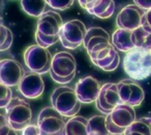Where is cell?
Listing matches in <instances>:
<instances>
[{
    "label": "cell",
    "instance_id": "obj_1",
    "mask_svg": "<svg viewBox=\"0 0 151 135\" xmlns=\"http://www.w3.org/2000/svg\"><path fill=\"white\" fill-rule=\"evenodd\" d=\"M63 21L58 13L53 11H45L37 20L35 40L44 48H50L59 40Z\"/></svg>",
    "mask_w": 151,
    "mask_h": 135
},
{
    "label": "cell",
    "instance_id": "obj_2",
    "mask_svg": "<svg viewBox=\"0 0 151 135\" xmlns=\"http://www.w3.org/2000/svg\"><path fill=\"white\" fill-rule=\"evenodd\" d=\"M123 69L134 81H143L149 77L151 75V52L143 48H134L126 52Z\"/></svg>",
    "mask_w": 151,
    "mask_h": 135
},
{
    "label": "cell",
    "instance_id": "obj_3",
    "mask_svg": "<svg viewBox=\"0 0 151 135\" xmlns=\"http://www.w3.org/2000/svg\"><path fill=\"white\" fill-rule=\"evenodd\" d=\"M76 59L70 53L59 52L53 56L50 67V75L57 84H68L76 76Z\"/></svg>",
    "mask_w": 151,
    "mask_h": 135
},
{
    "label": "cell",
    "instance_id": "obj_4",
    "mask_svg": "<svg viewBox=\"0 0 151 135\" xmlns=\"http://www.w3.org/2000/svg\"><path fill=\"white\" fill-rule=\"evenodd\" d=\"M80 99L75 89L66 86L58 87L53 91L51 95V104L62 116L70 118L78 114L81 108Z\"/></svg>",
    "mask_w": 151,
    "mask_h": 135
},
{
    "label": "cell",
    "instance_id": "obj_5",
    "mask_svg": "<svg viewBox=\"0 0 151 135\" xmlns=\"http://www.w3.org/2000/svg\"><path fill=\"white\" fill-rule=\"evenodd\" d=\"M5 116L14 130L23 131L32 122L31 106L23 98L13 97L5 107Z\"/></svg>",
    "mask_w": 151,
    "mask_h": 135
},
{
    "label": "cell",
    "instance_id": "obj_6",
    "mask_svg": "<svg viewBox=\"0 0 151 135\" xmlns=\"http://www.w3.org/2000/svg\"><path fill=\"white\" fill-rule=\"evenodd\" d=\"M136 120L134 106L121 103L116 106L106 116V124L109 134H124L127 127Z\"/></svg>",
    "mask_w": 151,
    "mask_h": 135
},
{
    "label": "cell",
    "instance_id": "obj_7",
    "mask_svg": "<svg viewBox=\"0 0 151 135\" xmlns=\"http://www.w3.org/2000/svg\"><path fill=\"white\" fill-rule=\"evenodd\" d=\"M53 56L48 48L33 44L28 46L24 52V62L30 71L44 74L49 72Z\"/></svg>",
    "mask_w": 151,
    "mask_h": 135
},
{
    "label": "cell",
    "instance_id": "obj_8",
    "mask_svg": "<svg viewBox=\"0 0 151 135\" xmlns=\"http://www.w3.org/2000/svg\"><path fill=\"white\" fill-rule=\"evenodd\" d=\"M36 124L42 135H60L63 134L66 122L64 121V116L58 110L53 106H47L38 114Z\"/></svg>",
    "mask_w": 151,
    "mask_h": 135
},
{
    "label": "cell",
    "instance_id": "obj_9",
    "mask_svg": "<svg viewBox=\"0 0 151 135\" xmlns=\"http://www.w3.org/2000/svg\"><path fill=\"white\" fill-rule=\"evenodd\" d=\"M87 29L80 20H71L63 23L59 34V40L64 48L75 50L84 42Z\"/></svg>",
    "mask_w": 151,
    "mask_h": 135
},
{
    "label": "cell",
    "instance_id": "obj_10",
    "mask_svg": "<svg viewBox=\"0 0 151 135\" xmlns=\"http://www.w3.org/2000/svg\"><path fill=\"white\" fill-rule=\"evenodd\" d=\"M83 44L88 53V56L91 58L113 44L109 33L105 29L101 27H91L87 30Z\"/></svg>",
    "mask_w": 151,
    "mask_h": 135
},
{
    "label": "cell",
    "instance_id": "obj_11",
    "mask_svg": "<svg viewBox=\"0 0 151 135\" xmlns=\"http://www.w3.org/2000/svg\"><path fill=\"white\" fill-rule=\"evenodd\" d=\"M123 103L120 98L117 84L107 83L101 86L99 97L95 101V105L99 111L108 114L119 104Z\"/></svg>",
    "mask_w": 151,
    "mask_h": 135
},
{
    "label": "cell",
    "instance_id": "obj_12",
    "mask_svg": "<svg viewBox=\"0 0 151 135\" xmlns=\"http://www.w3.org/2000/svg\"><path fill=\"white\" fill-rule=\"evenodd\" d=\"M20 93L27 99H36L44 93L45 83L40 73L29 71L25 72L18 85Z\"/></svg>",
    "mask_w": 151,
    "mask_h": 135
},
{
    "label": "cell",
    "instance_id": "obj_13",
    "mask_svg": "<svg viewBox=\"0 0 151 135\" xmlns=\"http://www.w3.org/2000/svg\"><path fill=\"white\" fill-rule=\"evenodd\" d=\"M122 102L132 106H139L145 98L144 90L134 79H123L117 84Z\"/></svg>",
    "mask_w": 151,
    "mask_h": 135
},
{
    "label": "cell",
    "instance_id": "obj_14",
    "mask_svg": "<svg viewBox=\"0 0 151 135\" xmlns=\"http://www.w3.org/2000/svg\"><path fill=\"white\" fill-rule=\"evenodd\" d=\"M24 68L18 61L13 59H3L0 61V84L9 87H16L19 85L23 77Z\"/></svg>",
    "mask_w": 151,
    "mask_h": 135
},
{
    "label": "cell",
    "instance_id": "obj_15",
    "mask_svg": "<svg viewBox=\"0 0 151 135\" xmlns=\"http://www.w3.org/2000/svg\"><path fill=\"white\" fill-rule=\"evenodd\" d=\"M145 11L137 4H128L119 11L116 19L118 28L134 30L142 26V18Z\"/></svg>",
    "mask_w": 151,
    "mask_h": 135
},
{
    "label": "cell",
    "instance_id": "obj_16",
    "mask_svg": "<svg viewBox=\"0 0 151 135\" xmlns=\"http://www.w3.org/2000/svg\"><path fill=\"white\" fill-rule=\"evenodd\" d=\"M101 84L93 76L81 79L75 86V91L82 103H93L96 101L101 91Z\"/></svg>",
    "mask_w": 151,
    "mask_h": 135
},
{
    "label": "cell",
    "instance_id": "obj_17",
    "mask_svg": "<svg viewBox=\"0 0 151 135\" xmlns=\"http://www.w3.org/2000/svg\"><path fill=\"white\" fill-rule=\"evenodd\" d=\"M111 40L116 50L120 52L126 53L136 48L134 44V37H132V30L118 28L113 33Z\"/></svg>",
    "mask_w": 151,
    "mask_h": 135
},
{
    "label": "cell",
    "instance_id": "obj_18",
    "mask_svg": "<svg viewBox=\"0 0 151 135\" xmlns=\"http://www.w3.org/2000/svg\"><path fill=\"white\" fill-rule=\"evenodd\" d=\"M88 120L82 116H73L66 122L63 134L66 135H86Z\"/></svg>",
    "mask_w": 151,
    "mask_h": 135
},
{
    "label": "cell",
    "instance_id": "obj_19",
    "mask_svg": "<svg viewBox=\"0 0 151 135\" xmlns=\"http://www.w3.org/2000/svg\"><path fill=\"white\" fill-rule=\"evenodd\" d=\"M87 11L99 19H108L115 11V2L114 0H96L93 6Z\"/></svg>",
    "mask_w": 151,
    "mask_h": 135
},
{
    "label": "cell",
    "instance_id": "obj_20",
    "mask_svg": "<svg viewBox=\"0 0 151 135\" xmlns=\"http://www.w3.org/2000/svg\"><path fill=\"white\" fill-rule=\"evenodd\" d=\"M124 134L126 135H151V118H141L134 120Z\"/></svg>",
    "mask_w": 151,
    "mask_h": 135
},
{
    "label": "cell",
    "instance_id": "obj_21",
    "mask_svg": "<svg viewBox=\"0 0 151 135\" xmlns=\"http://www.w3.org/2000/svg\"><path fill=\"white\" fill-rule=\"evenodd\" d=\"M47 5L46 0H21L22 9L34 18H40L46 11Z\"/></svg>",
    "mask_w": 151,
    "mask_h": 135
},
{
    "label": "cell",
    "instance_id": "obj_22",
    "mask_svg": "<svg viewBox=\"0 0 151 135\" xmlns=\"http://www.w3.org/2000/svg\"><path fill=\"white\" fill-rule=\"evenodd\" d=\"M87 133L88 135H107L109 131L106 124L105 116H94L88 120L87 126Z\"/></svg>",
    "mask_w": 151,
    "mask_h": 135
},
{
    "label": "cell",
    "instance_id": "obj_23",
    "mask_svg": "<svg viewBox=\"0 0 151 135\" xmlns=\"http://www.w3.org/2000/svg\"><path fill=\"white\" fill-rule=\"evenodd\" d=\"M132 37L136 48H143L150 51L151 49V32H148L141 27L132 30Z\"/></svg>",
    "mask_w": 151,
    "mask_h": 135
},
{
    "label": "cell",
    "instance_id": "obj_24",
    "mask_svg": "<svg viewBox=\"0 0 151 135\" xmlns=\"http://www.w3.org/2000/svg\"><path fill=\"white\" fill-rule=\"evenodd\" d=\"M13 44V33L7 27L0 24V52L7 51Z\"/></svg>",
    "mask_w": 151,
    "mask_h": 135
},
{
    "label": "cell",
    "instance_id": "obj_25",
    "mask_svg": "<svg viewBox=\"0 0 151 135\" xmlns=\"http://www.w3.org/2000/svg\"><path fill=\"white\" fill-rule=\"evenodd\" d=\"M13 98L11 87L0 84V108H5Z\"/></svg>",
    "mask_w": 151,
    "mask_h": 135
},
{
    "label": "cell",
    "instance_id": "obj_26",
    "mask_svg": "<svg viewBox=\"0 0 151 135\" xmlns=\"http://www.w3.org/2000/svg\"><path fill=\"white\" fill-rule=\"evenodd\" d=\"M47 4L56 11H65L73 4L75 0H46Z\"/></svg>",
    "mask_w": 151,
    "mask_h": 135
},
{
    "label": "cell",
    "instance_id": "obj_27",
    "mask_svg": "<svg viewBox=\"0 0 151 135\" xmlns=\"http://www.w3.org/2000/svg\"><path fill=\"white\" fill-rule=\"evenodd\" d=\"M17 131L14 130L7 121L6 116L0 114V135H9L16 134Z\"/></svg>",
    "mask_w": 151,
    "mask_h": 135
},
{
    "label": "cell",
    "instance_id": "obj_28",
    "mask_svg": "<svg viewBox=\"0 0 151 135\" xmlns=\"http://www.w3.org/2000/svg\"><path fill=\"white\" fill-rule=\"evenodd\" d=\"M142 27L148 32H151V9L145 11L142 18Z\"/></svg>",
    "mask_w": 151,
    "mask_h": 135
},
{
    "label": "cell",
    "instance_id": "obj_29",
    "mask_svg": "<svg viewBox=\"0 0 151 135\" xmlns=\"http://www.w3.org/2000/svg\"><path fill=\"white\" fill-rule=\"evenodd\" d=\"M22 133L25 135H40V128H38L37 124L36 125L29 124L27 127L24 128V130L22 131Z\"/></svg>",
    "mask_w": 151,
    "mask_h": 135
},
{
    "label": "cell",
    "instance_id": "obj_30",
    "mask_svg": "<svg viewBox=\"0 0 151 135\" xmlns=\"http://www.w3.org/2000/svg\"><path fill=\"white\" fill-rule=\"evenodd\" d=\"M134 2L144 11L151 9V0H134Z\"/></svg>",
    "mask_w": 151,
    "mask_h": 135
},
{
    "label": "cell",
    "instance_id": "obj_31",
    "mask_svg": "<svg viewBox=\"0 0 151 135\" xmlns=\"http://www.w3.org/2000/svg\"><path fill=\"white\" fill-rule=\"evenodd\" d=\"M95 1H96V0H78L80 6L82 7V9H86V11H88L89 9H91V7L93 6Z\"/></svg>",
    "mask_w": 151,
    "mask_h": 135
},
{
    "label": "cell",
    "instance_id": "obj_32",
    "mask_svg": "<svg viewBox=\"0 0 151 135\" xmlns=\"http://www.w3.org/2000/svg\"><path fill=\"white\" fill-rule=\"evenodd\" d=\"M150 52H151V49H150Z\"/></svg>",
    "mask_w": 151,
    "mask_h": 135
},
{
    "label": "cell",
    "instance_id": "obj_33",
    "mask_svg": "<svg viewBox=\"0 0 151 135\" xmlns=\"http://www.w3.org/2000/svg\"><path fill=\"white\" fill-rule=\"evenodd\" d=\"M0 61H1V60H0Z\"/></svg>",
    "mask_w": 151,
    "mask_h": 135
}]
</instances>
